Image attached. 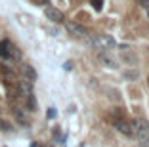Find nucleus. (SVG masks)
Returning a JSON list of instances; mask_svg holds the SVG:
<instances>
[{"label":"nucleus","instance_id":"2eb2a0df","mask_svg":"<svg viewBox=\"0 0 149 147\" xmlns=\"http://www.w3.org/2000/svg\"><path fill=\"white\" fill-rule=\"evenodd\" d=\"M46 117H48V118H56V117H57L56 107H50V109H48V113H46Z\"/></svg>","mask_w":149,"mask_h":147},{"label":"nucleus","instance_id":"f3484780","mask_svg":"<svg viewBox=\"0 0 149 147\" xmlns=\"http://www.w3.org/2000/svg\"><path fill=\"white\" fill-rule=\"evenodd\" d=\"M63 69L71 71V69H73V61H65V63H63Z\"/></svg>","mask_w":149,"mask_h":147},{"label":"nucleus","instance_id":"f03ea898","mask_svg":"<svg viewBox=\"0 0 149 147\" xmlns=\"http://www.w3.org/2000/svg\"><path fill=\"white\" fill-rule=\"evenodd\" d=\"M88 40L97 48V50H109L117 46V40L111 35H88Z\"/></svg>","mask_w":149,"mask_h":147},{"label":"nucleus","instance_id":"a211bd4d","mask_svg":"<svg viewBox=\"0 0 149 147\" xmlns=\"http://www.w3.org/2000/svg\"><path fill=\"white\" fill-rule=\"evenodd\" d=\"M36 4H44V2H46V0H35Z\"/></svg>","mask_w":149,"mask_h":147},{"label":"nucleus","instance_id":"ddd939ff","mask_svg":"<svg viewBox=\"0 0 149 147\" xmlns=\"http://www.w3.org/2000/svg\"><path fill=\"white\" fill-rule=\"evenodd\" d=\"M0 130H2V132H12V124H10V122H6L4 118H0Z\"/></svg>","mask_w":149,"mask_h":147},{"label":"nucleus","instance_id":"6ab92c4d","mask_svg":"<svg viewBox=\"0 0 149 147\" xmlns=\"http://www.w3.org/2000/svg\"><path fill=\"white\" fill-rule=\"evenodd\" d=\"M147 15H149V10H147Z\"/></svg>","mask_w":149,"mask_h":147},{"label":"nucleus","instance_id":"9b49d317","mask_svg":"<svg viewBox=\"0 0 149 147\" xmlns=\"http://www.w3.org/2000/svg\"><path fill=\"white\" fill-rule=\"evenodd\" d=\"M25 105H27V109H29L31 113H35V111H36V98L33 95V92L25 95Z\"/></svg>","mask_w":149,"mask_h":147},{"label":"nucleus","instance_id":"20e7f679","mask_svg":"<svg viewBox=\"0 0 149 147\" xmlns=\"http://www.w3.org/2000/svg\"><path fill=\"white\" fill-rule=\"evenodd\" d=\"M113 126H115V130H118L123 136H126V138H134V126H132L128 121H124L123 117H115L113 118Z\"/></svg>","mask_w":149,"mask_h":147},{"label":"nucleus","instance_id":"0eeeda50","mask_svg":"<svg viewBox=\"0 0 149 147\" xmlns=\"http://www.w3.org/2000/svg\"><path fill=\"white\" fill-rule=\"evenodd\" d=\"M15 90H17V94H21L23 98H25L27 94H31V92H33V82L29 80V78L17 80V84H15Z\"/></svg>","mask_w":149,"mask_h":147},{"label":"nucleus","instance_id":"1a4fd4ad","mask_svg":"<svg viewBox=\"0 0 149 147\" xmlns=\"http://www.w3.org/2000/svg\"><path fill=\"white\" fill-rule=\"evenodd\" d=\"M21 71H23V75H25V78H29L31 82L38 80V75H36V71H35V67H33V65L23 63V65H21Z\"/></svg>","mask_w":149,"mask_h":147},{"label":"nucleus","instance_id":"423d86ee","mask_svg":"<svg viewBox=\"0 0 149 147\" xmlns=\"http://www.w3.org/2000/svg\"><path fill=\"white\" fill-rule=\"evenodd\" d=\"M96 56H97V61H100L103 67H107V69H117V59H115V57H111L105 50H100Z\"/></svg>","mask_w":149,"mask_h":147},{"label":"nucleus","instance_id":"aec40b11","mask_svg":"<svg viewBox=\"0 0 149 147\" xmlns=\"http://www.w3.org/2000/svg\"><path fill=\"white\" fill-rule=\"evenodd\" d=\"M147 84H149V78H147Z\"/></svg>","mask_w":149,"mask_h":147},{"label":"nucleus","instance_id":"9d476101","mask_svg":"<svg viewBox=\"0 0 149 147\" xmlns=\"http://www.w3.org/2000/svg\"><path fill=\"white\" fill-rule=\"evenodd\" d=\"M8 50H10V61H21V57H23V54H21V50H19L15 44L10 40V46H8Z\"/></svg>","mask_w":149,"mask_h":147},{"label":"nucleus","instance_id":"f8f14e48","mask_svg":"<svg viewBox=\"0 0 149 147\" xmlns=\"http://www.w3.org/2000/svg\"><path fill=\"white\" fill-rule=\"evenodd\" d=\"M123 77H124V80H136V78L140 77V73H138V71H124Z\"/></svg>","mask_w":149,"mask_h":147},{"label":"nucleus","instance_id":"dca6fc26","mask_svg":"<svg viewBox=\"0 0 149 147\" xmlns=\"http://www.w3.org/2000/svg\"><path fill=\"white\" fill-rule=\"evenodd\" d=\"M136 4L141 6V8H145V10H149V0H136Z\"/></svg>","mask_w":149,"mask_h":147},{"label":"nucleus","instance_id":"4468645a","mask_svg":"<svg viewBox=\"0 0 149 147\" xmlns=\"http://www.w3.org/2000/svg\"><path fill=\"white\" fill-rule=\"evenodd\" d=\"M94 6V10H97V12H101L103 10V0H90Z\"/></svg>","mask_w":149,"mask_h":147},{"label":"nucleus","instance_id":"f257e3e1","mask_svg":"<svg viewBox=\"0 0 149 147\" xmlns=\"http://www.w3.org/2000/svg\"><path fill=\"white\" fill-rule=\"evenodd\" d=\"M134 136H138V141L141 145H147L149 143V121L147 118L140 117L134 121Z\"/></svg>","mask_w":149,"mask_h":147},{"label":"nucleus","instance_id":"39448f33","mask_svg":"<svg viewBox=\"0 0 149 147\" xmlns=\"http://www.w3.org/2000/svg\"><path fill=\"white\" fill-rule=\"evenodd\" d=\"M44 15H46V19H50L52 23H63L65 21L63 12L57 10V8H54V6H46V8H44Z\"/></svg>","mask_w":149,"mask_h":147},{"label":"nucleus","instance_id":"7ed1b4c3","mask_svg":"<svg viewBox=\"0 0 149 147\" xmlns=\"http://www.w3.org/2000/svg\"><path fill=\"white\" fill-rule=\"evenodd\" d=\"M65 29H67L69 35L74 36V38H88V35H90V33L86 31V27L80 25V23H77V21H65Z\"/></svg>","mask_w":149,"mask_h":147},{"label":"nucleus","instance_id":"6e6552de","mask_svg":"<svg viewBox=\"0 0 149 147\" xmlns=\"http://www.w3.org/2000/svg\"><path fill=\"white\" fill-rule=\"evenodd\" d=\"M12 113H13V117H15V121H17L21 126H29V124H31V121H29V117L25 115V111H23V109L13 107V109H12Z\"/></svg>","mask_w":149,"mask_h":147}]
</instances>
